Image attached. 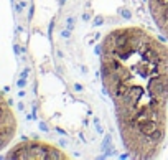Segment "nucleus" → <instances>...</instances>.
<instances>
[{"instance_id":"2","label":"nucleus","mask_w":168,"mask_h":160,"mask_svg":"<svg viewBox=\"0 0 168 160\" xmlns=\"http://www.w3.org/2000/svg\"><path fill=\"white\" fill-rule=\"evenodd\" d=\"M7 159H55V160H63V159H69V155L53 144L31 139V140H23V142H18L17 145H13V147L8 150V154H7Z\"/></svg>"},{"instance_id":"4","label":"nucleus","mask_w":168,"mask_h":160,"mask_svg":"<svg viewBox=\"0 0 168 160\" xmlns=\"http://www.w3.org/2000/svg\"><path fill=\"white\" fill-rule=\"evenodd\" d=\"M148 10L158 31L168 42V0H148Z\"/></svg>"},{"instance_id":"1","label":"nucleus","mask_w":168,"mask_h":160,"mask_svg":"<svg viewBox=\"0 0 168 160\" xmlns=\"http://www.w3.org/2000/svg\"><path fill=\"white\" fill-rule=\"evenodd\" d=\"M99 58L125 150L158 157L168 129V46L147 28L125 25L102 38Z\"/></svg>"},{"instance_id":"3","label":"nucleus","mask_w":168,"mask_h":160,"mask_svg":"<svg viewBox=\"0 0 168 160\" xmlns=\"http://www.w3.org/2000/svg\"><path fill=\"white\" fill-rule=\"evenodd\" d=\"M17 129L18 122L15 112L7 98L0 93V152H3L12 144V140L17 135Z\"/></svg>"}]
</instances>
